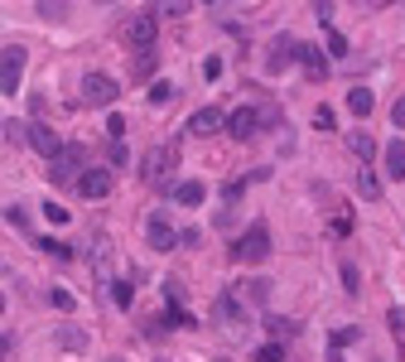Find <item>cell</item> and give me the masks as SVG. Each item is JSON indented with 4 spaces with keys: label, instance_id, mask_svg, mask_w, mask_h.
I'll use <instances>...</instances> for the list:
<instances>
[{
    "label": "cell",
    "instance_id": "52a82bcc",
    "mask_svg": "<svg viewBox=\"0 0 405 362\" xmlns=\"http://www.w3.org/2000/svg\"><path fill=\"white\" fill-rule=\"evenodd\" d=\"M246 314H242V300H237V290H217L213 300V324H222V329H237Z\"/></svg>",
    "mask_w": 405,
    "mask_h": 362
},
{
    "label": "cell",
    "instance_id": "d590c367",
    "mask_svg": "<svg viewBox=\"0 0 405 362\" xmlns=\"http://www.w3.org/2000/svg\"><path fill=\"white\" fill-rule=\"evenodd\" d=\"M266 285H270V280H251V290H246V295H251V300L261 305V300H266Z\"/></svg>",
    "mask_w": 405,
    "mask_h": 362
},
{
    "label": "cell",
    "instance_id": "3957f363",
    "mask_svg": "<svg viewBox=\"0 0 405 362\" xmlns=\"http://www.w3.org/2000/svg\"><path fill=\"white\" fill-rule=\"evenodd\" d=\"M169 169H179V150H174V145H155V150L140 160V179H145L150 189H160L164 179H169Z\"/></svg>",
    "mask_w": 405,
    "mask_h": 362
},
{
    "label": "cell",
    "instance_id": "7402d4cb",
    "mask_svg": "<svg viewBox=\"0 0 405 362\" xmlns=\"http://www.w3.org/2000/svg\"><path fill=\"white\" fill-rule=\"evenodd\" d=\"M348 145H352V155H357V160H372V155H377V140L367 136V131H352Z\"/></svg>",
    "mask_w": 405,
    "mask_h": 362
},
{
    "label": "cell",
    "instance_id": "8d00e7d4",
    "mask_svg": "<svg viewBox=\"0 0 405 362\" xmlns=\"http://www.w3.org/2000/svg\"><path fill=\"white\" fill-rule=\"evenodd\" d=\"M270 329H275V334H280V338H285V334L295 338V324H290V319H270Z\"/></svg>",
    "mask_w": 405,
    "mask_h": 362
},
{
    "label": "cell",
    "instance_id": "836d02e7",
    "mask_svg": "<svg viewBox=\"0 0 405 362\" xmlns=\"http://www.w3.org/2000/svg\"><path fill=\"white\" fill-rule=\"evenodd\" d=\"M107 136H111V140L126 136V121H121V116H107Z\"/></svg>",
    "mask_w": 405,
    "mask_h": 362
},
{
    "label": "cell",
    "instance_id": "d4e9b609",
    "mask_svg": "<svg viewBox=\"0 0 405 362\" xmlns=\"http://www.w3.org/2000/svg\"><path fill=\"white\" fill-rule=\"evenodd\" d=\"M39 251H49V256H58V261H68V256H73V247H68V242H54V237H44Z\"/></svg>",
    "mask_w": 405,
    "mask_h": 362
},
{
    "label": "cell",
    "instance_id": "ab89813d",
    "mask_svg": "<svg viewBox=\"0 0 405 362\" xmlns=\"http://www.w3.org/2000/svg\"><path fill=\"white\" fill-rule=\"evenodd\" d=\"M314 10H319V20L328 25V15H333V0H314Z\"/></svg>",
    "mask_w": 405,
    "mask_h": 362
},
{
    "label": "cell",
    "instance_id": "60d3db41",
    "mask_svg": "<svg viewBox=\"0 0 405 362\" xmlns=\"http://www.w3.org/2000/svg\"><path fill=\"white\" fill-rule=\"evenodd\" d=\"M328 362H348V358H343V353H338V348H333V353H328Z\"/></svg>",
    "mask_w": 405,
    "mask_h": 362
},
{
    "label": "cell",
    "instance_id": "7c38bea8",
    "mask_svg": "<svg viewBox=\"0 0 405 362\" xmlns=\"http://www.w3.org/2000/svg\"><path fill=\"white\" fill-rule=\"evenodd\" d=\"M222 126H227V116L217 112V107H203V112H193V121H189L193 136H213V131H222Z\"/></svg>",
    "mask_w": 405,
    "mask_h": 362
},
{
    "label": "cell",
    "instance_id": "6da1fadb",
    "mask_svg": "<svg viewBox=\"0 0 405 362\" xmlns=\"http://www.w3.org/2000/svg\"><path fill=\"white\" fill-rule=\"evenodd\" d=\"M275 121H280L275 107H237V112L227 116V126H222V131H227L232 140H251L261 126H275Z\"/></svg>",
    "mask_w": 405,
    "mask_h": 362
},
{
    "label": "cell",
    "instance_id": "74e56055",
    "mask_svg": "<svg viewBox=\"0 0 405 362\" xmlns=\"http://www.w3.org/2000/svg\"><path fill=\"white\" fill-rule=\"evenodd\" d=\"M5 218H10V223H15V227H29V213H25V208H10Z\"/></svg>",
    "mask_w": 405,
    "mask_h": 362
},
{
    "label": "cell",
    "instance_id": "f1b7e54d",
    "mask_svg": "<svg viewBox=\"0 0 405 362\" xmlns=\"http://www.w3.org/2000/svg\"><path fill=\"white\" fill-rule=\"evenodd\" d=\"M357 338H362V329H338V334H333V348H348V343H357Z\"/></svg>",
    "mask_w": 405,
    "mask_h": 362
},
{
    "label": "cell",
    "instance_id": "9c48e42d",
    "mask_svg": "<svg viewBox=\"0 0 405 362\" xmlns=\"http://www.w3.org/2000/svg\"><path fill=\"white\" fill-rule=\"evenodd\" d=\"M29 145L44 155V160H54L58 150H63V140H58L54 126H44V121H29Z\"/></svg>",
    "mask_w": 405,
    "mask_h": 362
},
{
    "label": "cell",
    "instance_id": "5bb4252c",
    "mask_svg": "<svg viewBox=\"0 0 405 362\" xmlns=\"http://www.w3.org/2000/svg\"><path fill=\"white\" fill-rule=\"evenodd\" d=\"M381 165H386V174H391V179H405V140H386Z\"/></svg>",
    "mask_w": 405,
    "mask_h": 362
},
{
    "label": "cell",
    "instance_id": "ac0fdd59",
    "mask_svg": "<svg viewBox=\"0 0 405 362\" xmlns=\"http://www.w3.org/2000/svg\"><path fill=\"white\" fill-rule=\"evenodd\" d=\"M58 348L82 353V348H87V329H78V324H63V329H58Z\"/></svg>",
    "mask_w": 405,
    "mask_h": 362
},
{
    "label": "cell",
    "instance_id": "4dcf8cb0",
    "mask_svg": "<svg viewBox=\"0 0 405 362\" xmlns=\"http://www.w3.org/2000/svg\"><path fill=\"white\" fill-rule=\"evenodd\" d=\"M5 136L15 140V145H20V140H29V121H10V126H5Z\"/></svg>",
    "mask_w": 405,
    "mask_h": 362
},
{
    "label": "cell",
    "instance_id": "2e32d148",
    "mask_svg": "<svg viewBox=\"0 0 405 362\" xmlns=\"http://www.w3.org/2000/svg\"><path fill=\"white\" fill-rule=\"evenodd\" d=\"M203 198H208V189H203L198 179H184V184L174 189V203H184V208H198Z\"/></svg>",
    "mask_w": 405,
    "mask_h": 362
},
{
    "label": "cell",
    "instance_id": "ee69618b",
    "mask_svg": "<svg viewBox=\"0 0 405 362\" xmlns=\"http://www.w3.org/2000/svg\"><path fill=\"white\" fill-rule=\"evenodd\" d=\"M111 362H121V358H111Z\"/></svg>",
    "mask_w": 405,
    "mask_h": 362
},
{
    "label": "cell",
    "instance_id": "9a60e30c",
    "mask_svg": "<svg viewBox=\"0 0 405 362\" xmlns=\"http://www.w3.org/2000/svg\"><path fill=\"white\" fill-rule=\"evenodd\" d=\"M155 68H160V54H155V49H135V54H131V73H135V83L155 78Z\"/></svg>",
    "mask_w": 405,
    "mask_h": 362
},
{
    "label": "cell",
    "instance_id": "d6986e66",
    "mask_svg": "<svg viewBox=\"0 0 405 362\" xmlns=\"http://www.w3.org/2000/svg\"><path fill=\"white\" fill-rule=\"evenodd\" d=\"M372 107H377V97H372L367 87H352L348 92V112L352 116H372Z\"/></svg>",
    "mask_w": 405,
    "mask_h": 362
},
{
    "label": "cell",
    "instance_id": "5b68a950",
    "mask_svg": "<svg viewBox=\"0 0 405 362\" xmlns=\"http://www.w3.org/2000/svg\"><path fill=\"white\" fill-rule=\"evenodd\" d=\"M25 63H29V54L20 49V44L0 49V92H5V97H15V92H20V78H25Z\"/></svg>",
    "mask_w": 405,
    "mask_h": 362
},
{
    "label": "cell",
    "instance_id": "4316f807",
    "mask_svg": "<svg viewBox=\"0 0 405 362\" xmlns=\"http://www.w3.org/2000/svg\"><path fill=\"white\" fill-rule=\"evenodd\" d=\"M150 102H155V107L174 102V87H169V83H155V87H150Z\"/></svg>",
    "mask_w": 405,
    "mask_h": 362
},
{
    "label": "cell",
    "instance_id": "277c9868",
    "mask_svg": "<svg viewBox=\"0 0 405 362\" xmlns=\"http://www.w3.org/2000/svg\"><path fill=\"white\" fill-rule=\"evenodd\" d=\"M82 169H87V150H82V145H63L54 160H49V179H54V184H73Z\"/></svg>",
    "mask_w": 405,
    "mask_h": 362
},
{
    "label": "cell",
    "instance_id": "e575fe53",
    "mask_svg": "<svg viewBox=\"0 0 405 362\" xmlns=\"http://www.w3.org/2000/svg\"><path fill=\"white\" fill-rule=\"evenodd\" d=\"M328 49H333V54H348V39H343V34H333V29H328Z\"/></svg>",
    "mask_w": 405,
    "mask_h": 362
},
{
    "label": "cell",
    "instance_id": "44dd1931",
    "mask_svg": "<svg viewBox=\"0 0 405 362\" xmlns=\"http://www.w3.org/2000/svg\"><path fill=\"white\" fill-rule=\"evenodd\" d=\"M357 194L367 198V203H381V179L372 174V169H362V174H357Z\"/></svg>",
    "mask_w": 405,
    "mask_h": 362
},
{
    "label": "cell",
    "instance_id": "cb8c5ba5",
    "mask_svg": "<svg viewBox=\"0 0 405 362\" xmlns=\"http://www.w3.org/2000/svg\"><path fill=\"white\" fill-rule=\"evenodd\" d=\"M343 285H348V295H362V271L352 261H343Z\"/></svg>",
    "mask_w": 405,
    "mask_h": 362
},
{
    "label": "cell",
    "instance_id": "ba28073f",
    "mask_svg": "<svg viewBox=\"0 0 405 362\" xmlns=\"http://www.w3.org/2000/svg\"><path fill=\"white\" fill-rule=\"evenodd\" d=\"M78 189H82V198H107L111 194V169L107 165H87L78 174Z\"/></svg>",
    "mask_w": 405,
    "mask_h": 362
},
{
    "label": "cell",
    "instance_id": "8992f818",
    "mask_svg": "<svg viewBox=\"0 0 405 362\" xmlns=\"http://www.w3.org/2000/svg\"><path fill=\"white\" fill-rule=\"evenodd\" d=\"M116 97H121L116 78H107V73H87V78H82V102H87V107H111Z\"/></svg>",
    "mask_w": 405,
    "mask_h": 362
},
{
    "label": "cell",
    "instance_id": "f546056e",
    "mask_svg": "<svg viewBox=\"0 0 405 362\" xmlns=\"http://www.w3.org/2000/svg\"><path fill=\"white\" fill-rule=\"evenodd\" d=\"M256 362H285V348H280V343H266V348L256 353Z\"/></svg>",
    "mask_w": 405,
    "mask_h": 362
},
{
    "label": "cell",
    "instance_id": "f35d334b",
    "mask_svg": "<svg viewBox=\"0 0 405 362\" xmlns=\"http://www.w3.org/2000/svg\"><path fill=\"white\" fill-rule=\"evenodd\" d=\"M391 121H396V126H401V131H405V97H401V102H396V107H391Z\"/></svg>",
    "mask_w": 405,
    "mask_h": 362
},
{
    "label": "cell",
    "instance_id": "8fae6325",
    "mask_svg": "<svg viewBox=\"0 0 405 362\" xmlns=\"http://www.w3.org/2000/svg\"><path fill=\"white\" fill-rule=\"evenodd\" d=\"M295 58H299V68H304L309 78H328V58H324V49H314V44H295Z\"/></svg>",
    "mask_w": 405,
    "mask_h": 362
},
{
    "label": "cell",
    "instance_id": "1f68e13d",
    "mask_svg": "<svg viewBox=\"0 0 405 362\" xmlns=\"http://www.w3.org/2000/svg\"><path fill=\"white\" fill-rule=\"evenodd\" d=\"M111 295H116V305H121V309H131V280H116Z\"/></svg>",
    "mask_w": 405,
    "mask_h": 362
},
{
    "label": "cell",
    "instance_id": "603a6c76",
    "mask_svg": "<svg viewBox=\"0 0 405 362\" xmlns=\"http://www.w3.org/2000/svg\"><path fill=\"white\" fill-rule=\"evenodd\" d=\"M348 232H352V208L338 203V213H333V237H348Z\"/></svg>",
    "mask_w": 405,
    "mask_h": 362
},
{
    "label": "cell",
    "instance_id": "484cf974",
    "mask_svg": "<svg viewBox=\"0 0 405 362\" xmlns=\"http://www.w3.org/2000/svg\"><path fill=\"white\" fill-rule=\"evenodd\" d=\"M203 78H208V83H217V78H222V58H217V54L203 58Z\"/></svg>",
    "mask_w": 405,
    "mask_h": 362
},
{
    "label": "cell",
    "instance_id": "7a4b0ae2",
    "mask_svg": "<svg viewBox=\"0 0 405 362\" xmlns=\"http://www.w3.org/2000/svg\"><path fill=\"white\" fill-rule=\"evenodd\" d=\"M266 256H270V227H266V223H251L242 237H237L232 261H237V266H261Z\"/></svg>",
    "mask_w": 405,
    "mask_h": 362
},
{
    "label": "cell",
    "instance_id": "30bf717a",
    "mask_svg": "<svg viewBox=\"0 0 405 362\" xmlns=\"http://www.w3.org/2000/svg\"><path fill=\"white\" fill-rule=\"evenodd\" d=\"M121 34H126V44H131V49H155V15H135Z\"/></svg>",
    "mask_w": 405,
    "mask_h": 362
},
{
    "label": "cell",
    "instance_id": "83f0119b",
    "mask_svg": "<svg viewBox=\"0 0 405 362\" xmlns=\"http://www.w3.org/2000/svg\"><path fill=\"white\" fill-rule=\"evenodd\" d=\"M314 126H319V131H333V126H338L333 107H319V112H314Z\"/></svg>",
    "mask_w": 405,
    "mask_h": 362
},
{
    "label": "cell",
    "instance_id": "d6a6232c",
    "mask_svg": "<svg viewBox=\"0 0 405 362\" xmlns=\"http://www.w3.org/2000/svg\"><path fill=\"white\" fill-rule=\"evenodd\" d=\"M44 218H49V223H68V208H58V203H44Z\"/></svg>",
    "mask_w": 405,
    "mask_h": 362
},
{
    "label": "cell",
    "instance_id": "7bdbcfd3",
    "mask_svg": "<svg viewBox=\"0 0 405 362\" xmlns=\"http://www.w3.org/2000/svg\"><path fill=\"white\" fill-rule=\"evenodd\" d=\"M97 5H111V0H97Z\"/></svg>",
    "mask_w": 405,
    "mask_h": 362
},
{
    "label": "cell",
    "instance_id": "b9f144b4",
    "mask_svg": "<svg viewBox=\"0 0 405 362\" xmlns=\"http://www.w3.org/2000/svg\"><path fill=\"white\" fill-rule=\"evenodd\" d=\"M0 314H5V295H0Z\"/></svg>",
    "mask_w": 405,
    "mask_h": 362
},
{
    "label": "cell",
    "instance_id": "f6af8a7d",
    "mask_svg": "<svg viewBox=\"0 0 405 362\" xmlns=\"http://www.w3.org/2000/svg\"><path fill=\"white\" fill-rule=\"evenodd\" d=\"M372 362H381V358H372Z\"/></svg>",
    "mask_w": 405,
    "mask_h": 362
},
{
    "label": "cell",
    "instance_id": "4fadbf2b",
    "mask_svg": "<svg viewBox=\"0 0 405 362\" xmlns=\"http://www.w3.org/2000/svg\"><path fill=\"white\" fill-rule=\"evenodd\" d=\"M145 232H150V247H155V251H169V247H174V223H169L164 213H155Z\"/></svg>",
    "mask_w": 405,
    "mask_h": 362
},
{
    "label": "cell",
    "instance_id": "e0dca14e",
    "mask_svg": "<svg viewBox=\"0 0 405 362\" xmlns=\"http://www.w3.org/2000/svg\"><path fill=\"white\" fill-rule=\"evenodd\" d=\"M285 63H295V39H275V49H270V73H285Z\"/></svg>",
    "mask_w": 405,
    "mask_h": 362
},
{
    "label": "cell",
    "instance_id": "ffe728a7",
    "mask_svg": "<svg viewBox=\"0 0 405 362\" xmlns=\"http://www.w3.org/2000/svg\"><path fill=\"white\" fill-rule=\"evenodd\" d=\"M193 10V0H155V10H150V15H155V20H179V15H189Z\"/></svg>",
    "mask_w": 405,
    "mask_h": 362
}]
</instances>
